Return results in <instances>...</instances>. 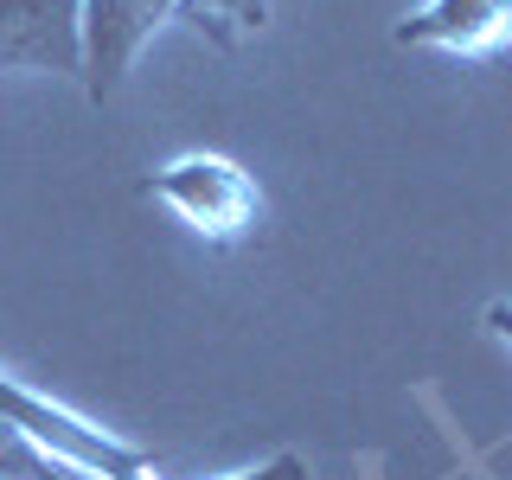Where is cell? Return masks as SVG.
<instances>
[{
  "label": "cell",
  "mask_w": 512,
  "mask_h": 480,
  "mask_svg": "<svg viewBox=\"0 0 512 480\" xmlns=\"http://www.w3.org/2000/svg\"><path fill=\"white\" fill-rule=\"evenodd\" d=\"M180 13L186 0H84V90L96 103H109L122 90L141 45Z\"/></svg>",
  "instance_id": "3957f363"
},
{
  "label": "cell",
  "mask_w": 512,
  "mask_h": 480,
  "mask_svg": "<svg viewBox=\"0 0 512 480\" xmlns=\"http://www.w3.org/2000/svg\"><path fill=\"white\" fill-rule=\"evenodd\" d=\"M410 52H448V58H487L512 45V0H423L391 32Z\"/></svg>",
  "instance_id": "5b68a950"
},
{
  "label": "cell",
  "mask_w": 512,
  "mask_h": 480,
  "mask_svg": "<svg viewBox=\"0 0 512 480\" xmlns=\"http://www.w3.org/2000/svg\"><path fill=\"white\" fill-rule=\"evenodd\" d=\"M141 192L167 205L186 231L212 237V244H237L263 218V192H256V180L231 154H180L167 167H154L141 180Z\"/></svg>",
  "instance_id": "6da1fadb"
},
{
  "label": "cell",
  "mask_w": 512,
  "mask_h": 480,
  "mask_svg": "<svg viewBox=\"0 0 512 480\" xmlns=\"http://www.w3.org/2000/svg\"><path fill=\"white\" fill-rule=\"evenodd\" d=\"M0 71L84 77V0H0Z\"/></svg>",
  "instance_id": "277c9868"
},
{
  "label": "cell",
  "mask_w": 512,
  "mask_h": 480,
  "mask_svg": "<svg viewBox=\"0 0 512 480\" xmlns=\"http://www.w3.org/2000/svg\"><path fill=\"white\" fill-rule=\"evenodd\" d=\"M231 480H314V468L301 455H269V461H256V468L231 474Z\"/></svg>",
  "instance_id": "52a82bcc"
},
{
  "label": "cell",
  "mask_w": 512,
  "mask_h": 480,
  "mask_svg": "<svg viewBox=\"0 0 512 480\" xmlns=\"http://www.w3.org/2000/svg\"><path fill=\"white\" fill-rule=\"evenodd\" d=\"M180 20L212 26L218 39H237V32H263L269 26V0H186Z\"/></svg>",
  "instance_id": "8992f818"
},
{
  "label": "cell",
  "mask_w": 512,
  "mask_h": 480,
  "mask_svg": "<svg viewBox=\"0 0 512 480\" xmlns=\"http://www.w3.org/2000/svg\"><path fill=\"white\" fill-rule=\"evenodd\" d=\"M0 423L20 429L26 442H39L45 455H58V461H71V468H84L90 480H154V461L141 455V448L116 442L109 429H96L90 416L52 404L45 391H32V384L7 378V372H0Z\"/></svg>",
  "instance_id": "7a4b0ae2"
},
{
  "label": "cell",
  "mask_w": 512,
  "mask_h": 480,
  "mask_svg": "<svg viewBox=\"0 0 512 480\" xmlns=\"http://www.w3.org/2000/svg\"><path fill=\"white\" fill-rule=\"evenodd\" d=\"M487 333L512 346V301H493V308H487Z\"/></svg>",
  "instance_id": "ba28073f"
}]
</instances>
